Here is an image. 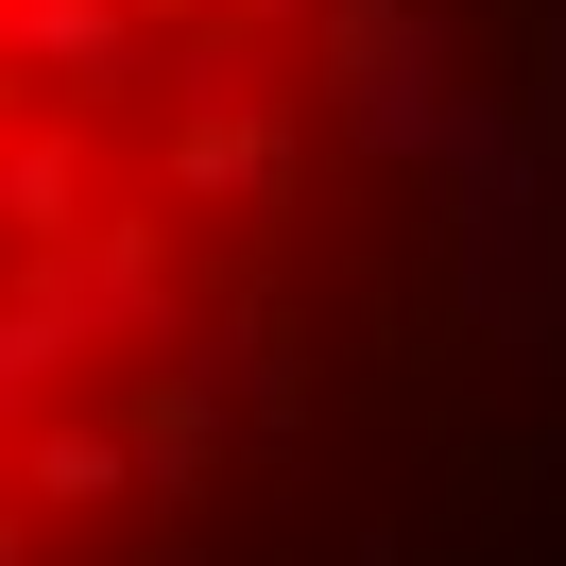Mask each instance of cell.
Wrapping results in <instances>:
<instances>
[{
    "mask_svg": "<svg viewBox=\"0 0 566 566\" xmlns=\"http://www.w3.org/2000/svg\"><path fill=\"white\" fill-rule=\"evenodd\" d=\"M326 0H0V566H189L326 241Z\"/></svg>",
    "mask_w": 566,
    "mask_h": 566,
    "instance_id": "1",
    "label": "cell"
}]
</instances>
